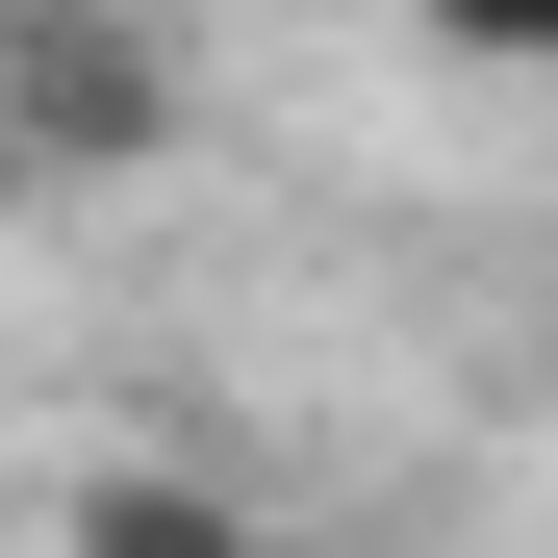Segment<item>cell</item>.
Returning <instances> with one entry per match:
<instances>
[{
	"label": "cell",
	"instance_id": "cell-1",
	"mask_svg": "<svg viewBox=\"0 0 558 558\" xmlns=\"http://www.w3.org/2000/svg\"><path fill=\"white\" fill-rule=\"evenodd\" d=\"M0 102H26V178H128L178 153V51L153 0H0Z\"/></svg>",
	"mask_w": 558,
	"mask_h": 558
},
{
	"label": "cell",
	"instance_id": "cell-2",
	"mask_svg": "<svg viewBox=\"0 0 558 558\" xmlns=\"http://www.w3.org/2000/svg\"><path fill=\"white\" fill-rule=\"evenodd\" d=\"M51 558H279V508H254V483H204V457H76Z\"/></svg>",
	"mask_w": 558,
	"mask_h": 558
},
{
	"label": "cell",
	"instance_id": "cell-3",
	"mask_svg": "<svg viewBox=\"0 0 558 558\" xmlns=\"http://www.w3.org/2000/svg\"><path fill=\"white\" fill-rule=\"evenodd\" d=\"M432 51L457 76H558V0H432Z\"/></svg>",
	"mask_w": 558,
	"mask_h": 558
},
{
	"label": "cell",
	"instance_id": "cell-4",
	"mask_svg": "<svg viewBox=\"0 0 558 558\" xmlns=\"http://www.w3.org/2000/svg\"><path fill=\"white\" fill-rule=\"evenodd\" d=\"M0 204H26V102H0Z\"/></svg>",
	"mask_w": 558,
	"mask_h": 558
}]
</instances>
